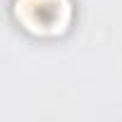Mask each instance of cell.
Returning <instances> with one entry per match:
<instances>
[{"instance_id":"1","label":"cell","mask_w":122,"mask_h":122,"mask_svg":"<svg viewBox=\"0 0 122 122\" xmlns=\"http://www.w3.org/2000/svg\"><path fill=\"white\" fill-rule=\"evenodd\" d=\"M12 24L31 38L55 41L72 31L77 19L74 0H10Z\"/></svg>"}]
</instances>
